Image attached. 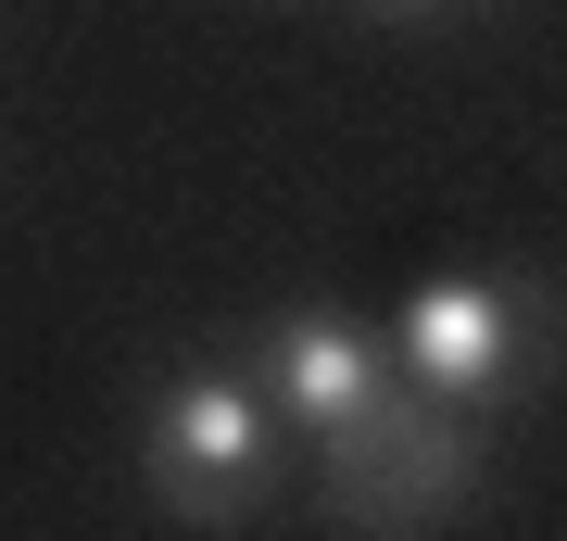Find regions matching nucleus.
Masks as SVG:
<instances>
[{"mask_svg": "<svg viewBox=\"0 0 567 541\" xmlns=\"http://www.w3.org/2000/svg\"><path fill=\"white\" fill-rule=\"evenodd\" d=\"M316 503L341 517L353 541H429V529H454L466 503H480L492 479V428L480 416H454V403H391L365 441H341L328 466H303Z\"/></svg>", "mask_w": 567, "mask_h": 541, "instance_id": "3", "label": "nucleus"}, {"mask_svg": "<svg viewBox=\"0 0 567 541\" xmlns=\"http://www.w3.org/2000/svg\"><path fill=\"white\" fill-rule=\"evenodd\" d=\"M290 479H303V454L227 353H189L140 391V491L177 529H252Z\"/></svg>", "mask_w": 567, "mask_h": 541, "instance_id": "2", "label": "nucleus"}, {"mask_svg": "<svg viewBox=\"0 0 567 541\" xmlns=\"http://www.w3.org/2000/svg\"><path fill=\"white\" fill-rule=\"evenodd\" d=\"M379 341H391L416 403H454V416L492 428V416H517V403L555 391L567 302H555V278H517V264H442V278L404 290V315Z\"/></svg>", "mask_w": 567, "mask_h": 541, "instance_id": "1", "label": "nucleus"}, {"mask_svg": "<svg viewBox=\"0 0 567 541\" xmlns=\"http://www.w3.org/2000/svg\"><path fill=\"white\" fill-rule=\"evenodd\" d=\"M227 365L278 403V428H290V454H303V466H328L341 441H365V428L404 403L391 341H379L365 315H341V302H278V315H265Z\"/></svg>", "mask_w": 567, "mask_h": 541, "instance_id": "4", "label": "nucleus"}, {"mask_svg": "<svg viewBox=\"0 0 567 541\" xmlns=\"http://www.w3.org/2000/svg\"><path fill=\"white\" fill-rule=\"evenodd\" d=\"M341 13H365V25H454L466 0H341Z\"/></svg>", "mask_w": 567, "mask_h": 541, "instance_id": "5", "label": "nucleus"}]
</instances>
